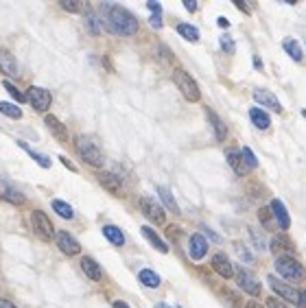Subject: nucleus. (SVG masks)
<instances>
[{"label": "nucleus", "mask_w": 306, "mask_h": 308, "mask_svg": "<svg viewBox=\"0 0 306 308\" xmlns=\"http://www.w3.org/2000/svg\"><path fill=\"white\" fill-rule=\"evenodd\" d=\"M105 11V22L107 29L114 35H121V38H129V35H136L138 31V20L136 16L127 11L121 5H103Z\"/></svg>", "instance_id": "nucleus-1"}, {"label": "nucleus", "mask_w": 306, "mask_h": 308, "mask_svg": "<svg viewBox=\"0 0 306 308\" xmlns=\"http://www.w3.org/2000/svg\"><path fill=\"white\" fill-rule=\"evenodd\" d=\"M75 149H77V153L81 155V160L86 162V164L94 166V168H101V166H103V162H105L103 151H101L97 144L90 140V138L79 136V138L75 140Z\"/></svg>", "instance_id": "nucleus-2"}, {"label": "nucleus", "mask_w": 306, "mask_h": 308, "mask_svg": "<svg viewBox=\"0 0 306 308\" xmlns=\"http://www.w3.org/2000/svg\"><path fill=\"white\" fill-rule=\"evenodd\" d=\"M275 271L289 282H302L304 280V267L302 262H297L289 253H282V256L275 258Z\"/></svg>", "instance_id": "nucleus-3"}, {"label": "nucleus", "mask_w": 306, "mask_h": 308, "mask_svg": "<svg viewBox=\"0 0 306 308\" xmlns=\"http://www.w3.org/2000/svg\"><path fill=\"white\" fill-rule=\"evenodd\" d=\"M173 81H175V86L179 88V92L184 94L186 101L197 103V101L201 99V92H199V86H197V81L184 68H175V70H173Z\"/></svg>", "instance_id": "nucleus-4"}, {"label": "nucleus", "mask_w": 306, "mask_h": 308, "mask_svg": "<svg viewBox=\"0 0 306 308\" xmlns=\"http://www.w3.org/2000/svg\"><path fill=\"white\" fill-rule=\"evenodd\" d=\"M31 225H33V232L35 236L42 238V240H53V236H55V227H53L51 219L46 216L42 210H35V212L31 214Z\"/></svg>", "instance_id": "nucleus-5"}, {"label": "nucleus", "mask_w": 306, "mask_h": 308, "mask_svg": "<svg viewBox=\"0 0 306 308\" xmlns=\"http://www.w3.org/2000/svg\"><path fill=\"white\" fill-rule=\"evenodd\" d=\"M236 282L247 295H251V297H260V282L256 280V275L251 273L249 269L238 267L236 269Z\"/></svg>", "instance_id": "nucleus-6"}, {"label": "nucleus", "mask_w": 306, "mask_h": 308, "mask_svg": "<svg viewBox=\"0 0 306 308\" xmlns=\"http://www.w3.org/2000/svg\"><path fill=\"white\" fill-rule=\"evenodd\" d=\"M267 282H269V286L273 288V293L278 295V297H284V301L297 304V299H299V291H297L295 286L286 284L284 280H280V277H275V275H269V277H267Z\"/></svg>", "instance_id": "nucleus-7"}, {"label": "nucleus", "mask_w": 306, "mask_h": 308, "mask_svg": "<svg viewBox=\"0 0 306 308\" xmlns=\"http://www.w3.org/2000/svg\"><path fill=\"white\" fill-rule=\"evenodd\" d=\"M138 203H140L142 214H145L151 223H155V225H164V223H166V214H164V210H162V205H158V203L153 201V199H149V197H140V199H138Z\"/></svg>", "instance_id": "nucleus-8"}, {"label": "nucleus", "mask_w": 306, "mask_h": 308, "mask_svg": "<svg viewBox=\"0 0 306 308\" xmlns=\"http://www.w3.org/2000/svg\"><path fill=\"white\" fill-rule=\"evenodd\" d=\"M27 101L31 103L33 110L46 112L51 107V103H53V96H51V92L46 88H31L29 90V94H27Z\"/></svg>", "instance_id": "nucleus-9"}, {"label": "nucleus", "mask_w": 306, "mask_h": 308, "mask_svg": "<svg viewBox=\"0 0 306 308\" xmlns=\"http://www.w3.org/2000/svg\"><path fill=\"white\" fill-rule=\"evenodd\" d=\"M55 243L59 247V251L66 253V256H77V253L81 251L79 240H77L75 236H70L68 232H59L57 236H55Z\"/></svg>", "instance_id": "nucleus-10"}, {"label": "nucleus", "mask_w": 306, "mask_h": 308, "mask_svg": "<svg viewBox=\"0 0 306 308\" xmlns=\"http://www.w3.org/2000/svg\"><path fill=\"white\" fill-rule=\"evenodd\" d=\"M188 253H190V258H193V260H201V258L208 253V240H206V236H203L201 232H197V234L190 236V240H188Z\"/></svg>", "instance_id": "nucleus-11"}, {"label": "nucleus", "mask_w": 306, "mask_h": 308, "mask_svg": "<svg viewBox=\"0 0 306 308\" xmlns=\"http://www.w3.org/2000/svg\"><path fill=\"white\" fill-rule=\"evenodd\" d=\"M254 99L258 105H265L269 107V110H273V112H282V105H280V101H278V96H275L273 92H269V90H262V88H256L254 90Z\"/></svg>", "instance_id": "nucleus-12"}, {"label": "nucleus", "mask_w": 306, "mask_h": 308, "mask_svg": "<svg viewBox=\"0 0 306 308\" xmlns=\"http://www.w3.org/2000/svg\"><path fill=\"white\" fill-rule=\"evenodd\" d=\"M0 199H5V201H9L11 205H22L25 203V195H22L20 190L16 188L11 182H0Z\"/></svg>", "instance_id": "nucleus-13"}, {"label": "nucleus", "mask_w": 306, "mask_h": 308, "mask_svg": "<svg viewBox=\"0 0 306 308\" xmlns=\"http://www.w3.org/2000/svg\"><path fill=\"white\" fill-rule=\"evenodd\" d=\"M99 182H101V186H103L105 190H110V192H114V195H118L121 197L123 195V182L118 179V175H114V173H107V171H101L99 173Z\"/></svg>", "instance_id": "nucleus-14"}, {"label": "nucleus", "mask_w": 306, "mask_h": 308, "mask_svg": "<svg viewBox=\"0 0 306 308\" xmlns=\"http://www.w3.org/2000/svg\"><path fill=\"white\" fill-rule=\"evenodd\" d=\"M212 269L217 271L221 277H232L234 275V267H232L230 258H227L225 253H221V251L212 256Z\"/></svg>", "instance_id": "nucleus-15"}, {"label": "nucleus", "mask_w": 306, "mask_h": 308, "mask_svg": "<svg viewBox=\"0 0 306 308\" xmlns=\"http://www.w3.org/2000/svg\"><path fill=\"white\" fill-rule=\"evenodd\" d=\"M0 70H3L7 77H18V75H20L16 57L11 55L7 48H0Z\"/></svg>", "instance_id": "nucleus-16"}, {"label": "nucleus", "mask_w": 306, "mask_h": 308, "mask_svg": "<svg viewBox=\"0 0 306 308\" xmlns=\"http://www.w3.org/2000/svg\"><path fill=\"white\" fill-rule=\"evenodd\" d=\"M269 208H271V212L275 216V221H278V225L282 229H289L291 227V219H289V212H286L284 203L280 201V199H273L271 203H269Z\"/></svg>", "instance_id": "nucleus-17"}, {"label": "nucleus", "mask_w": 306, "mask_h": 308, "mask_svg": "<svg viewBox=\"0 0 306 308\" xmlns=\"http://www.w3.org/2000/svg\"><path fill=\"white\" fill-rule=\"evenodd\" d=\"M225 160H227V164H230V168L236 175H243L247 173V166H245V162H243V155H241V151H236V149H227L225 151Z\"/></svg>", "instance_id": "nucleus-18"}, {"label": "nucleus", "mask_w": 306, "mask_h": 308, "mask_svg": "<svg viewBox=\"0 0 306 308\" xmlns=\"http://www.w3.org/2000/svg\"><path fill=\"white\" fill-rule=\"evenodd\" d=\"M44 123H46V127H49V131L57 138L59 142H68V129H66L64 123H59V118H55V116H51V114H49Z\"/></svg>", "instance_id": "nucleus-19"}, {"label": "nucleus", "mask_w": 306, "mask_h": 308, "mask_svg": "<svg viewBox=\"0 0 306 308\" xmlns=\"http://www.w3.org/2000/svg\"><path fill=\"white\" fill-rule=\"evenodd\" d=\"M81 269H83V273L88 275V280H94V282L103 280V271H101L99 262L92 260V258H88V256L81 258Z\"/></svg>", "instance_id": "nucleus-20"}, {"label": "nucleus", "mask_w": 306, "mask_h": 308, "mask_svg": "<svg viewBox=\"0 0 306 308\" xmlns=\"http://www.w3.org/2000/svg\"><path fill=\"white\" fill-rule=\"evenodd\" d=\"M208 120H210V127H212V131H214V138H217L219 142H223L225 136H227V129H225L223 120H221L214 112H210V110H208Z\"/></svg>", "instance_id": "nucleus-21"}, {"label": "nucleus", "mask_w": 306, "mask_h": 308, "mask_svg": "<svg viewBox=\"0 0 306 308\" xmlns=\"http://www.w3.org/2000/svg\"><path fill=\"white\" fill-rule=\"evenodd\" d=\"M140 232H142V236H145V238H147L149 243H151V245H153V247H155V249H158V251H162V253H166V251H169V245H166L164 240H162V238L158 236V234L153 232L151 227H147V225H145V227L140 229Z\"/></svg>", "instance_id": "nucleus-22"}, {"label": "nucleus", "mask_w": 306, "mask_h": 308, "mask_svg": "<svg viewBox=\"0 0 306 308\" xmlns=\"http://www.w3.org/2000/svg\"><path fill=\"white\" fill-rule=\"evenodd\" d=\"M103 236L110 240L112 245H116V247H123L125 245V234L116 225H103Z\"/></svg>", "instance_id": "nucleus-23"}, {"label": "nucleus", "mask_w": 306, "mask_h": 308, "mask_svg": "<svg viewBox=\"0 0 306 308\" xmlns=\"http://www.w3.org/2000/svg\"><path fill=\"white\" fill-rule=\"evenodd\" d=\"M249 118H251V123H254L258 129H269V125H271L269 114H265L260 107H251V110H249Z\"/></svg>", "instance_id": "nucleus-24"}, {"label": "nucleus", "mask_w": 306, "mask_h": 308, "mask_svg": "<svg viewBox=\"0 0 306 308\" xmlns=\"http://www.w3.org/2000/svg\"><path fill=\"white\" fill-rule=\"evenodd\" d=\"M247 234H249L251 245H254L256 251H267V238H265V234H262L260 229L258 227H247Z\"/></svg>", "instance_id": "nucleus-25"}, {"label": "nucleus", "mask_w": 306, "mask_h": 308, "mask_svg": "<svg viewBox=\"0 0 306 308\" xmlns=\"http://www.w3.org/2000/svg\"><path fill=\"white\" fill-rule=\"evenodd\" d=\"M282 46H284V51H286V55H289L293 62H297V64H302L304 62V55H302V48H299V44L295 40H284L282 42Z\"/></svg>", "instance_id": "nucleus-26"}, {"label": "nucleus", "mask_w": 306, "mask_h": 308, "mask_svg": "<svg viewBox=\"0 0 306 308\" xmlns=\"http://www.w3.org/2000/svg\"><path fill=\"white\" fill-rule=\"evenodd\" d=\"M138 280H140L145 286H149V288H158L160 286V275L155 273V271H151V269H142L140 273H138Z\"/></svg>", "instance_id": "nucleus-27"}, {"label": "nucleus", "mask_w": 306, "mask_h": 308, "mask_svg": "<svg viewBox=\"0 0 306 308\" xmlns=\"http://www.w3.org/2000/svg\"><path fill=\"white\" fill-rule=\"evenodd\" d=\"M273 247L271 249L273 251H289V256L293 251H295V247H293V243H291V238H286L284 234H278V236H273V243H271Z\"/></svg>", "instance_id": "nucleus-28"}, {"label": "nucleus", "mask_w": 306, "mask_h": 308, "mask_svg": "<svg viewBox=\"0 0 306 308\" xmlns=\"http://www.w3.org/2000/svg\"><path fill=\"white\" fill-rule=\"evenodd\" d=\"M158 195H160V199H162V203L166 205V210H171L173 214H179V205L175 203V199H173V195L169 192V188L160 186V188H158Z\"/></svg>", "instance_id": "nucleus-29"}, {"label": "nucleus", "mask_w": 306, "mask_h": 308, "mask_svg": "<svg viewBox=\"0 0 306 308\" xmlns=\"http://www.w3.org/2000/svg\"><path fill=\"white\" fill-rule=\"evenodd\" d=\"M177 33L182 35L186 42H199V31H197L193 24H186V22L177 24Z\"/></svg>", "instance_id": "nucleus-30"}, {"label": "nucleus", "mask_w": 306, "mask_h": 308, "mask_svg": "<svg viewBox=\"0 0 306 308\" xmlns=\"http://www.w3.org/2000/svg\"><path fill=\"white\" fill-rule=\"evenodd\" d=\"M53 210H55V212L62 216V219H73V216H75L73 205L62 201V199H53Z\"/></svg>", "instance_id": "nucleus-31"}, {"label": "nucleus", "mask_w": 306, "mask_h": 308, "mask_svg": "<svg viewBox=\"0 0 306 308\" xmlns=\"http://www.w3.org/2000/svg\"><path fill=\"white\" fill-rule=\"evenodd\" d=\"M0 114H5V116L9 118H22V110L14 103H7V101H0Z\"/></svg>", "instance_id": "nucleus-32"}, {"label": "nucleus", "mask_w": 306, "mask_h": 308, "mask_svg": "<svg viewBox=\"0 0 306 308\" xmlns=\"http://www.w3.org/2000/svg\"><path fill=\"white\" fill-rule=\"evenodd\" d=\"M20 147H22V149H25V151H27V153H29V155H31V158H33L35 162H38V164H40L42 168H49V166H51V160H49V158H46V155H44V153H38V151H33V149H29V144H25V142H20Z\"/></svg>", "instance_id": "nucleus-33"}, {"label": "nucleus", "mask_w": 306, "mask_h": 308, "mask_svg": "<svg viewBox=\"0 0 306 308\" xmlns=\"http://www.w3.org/2000/svg\"><path fill=\"white\" fill-rule=\"evenodd\" d=\"M271 219H273V212L269 205H262V208H258V221L262 223L265 227H271Z\"/></svg>", "instance_id": "nucleus-34"}, {"label": "nucleus", "mask_w": 306, "mask_h": 308, "mask_svg": "<svg viewBox=\"0 0 306 308\" xmlns=\"http://www.w3.org/2000/svg\"><path fill=\"white\" fill-rule=\"evenodd\" d=\"M241 155H243V162H245V166H247V168H256L258 166V160H256L254 151H251L249 147H243L241 149Z\"/></svg>", "instance_id": "nucleus-35"}, {"label": "nucleus", "mask_w": 306, "mask_h": 308, "mask_svg": "<svg viewBox=\"0 0 306 308\" xmlns=\"http://www.w3.org/2000/svg\"><path fill=\"white\" fill-rule=\"evenodd\" d=\"M5 90H7V92H9L11 96H14V99H16L18 103H25V101H27V94H22L20 90H18L11 81H5Z\"/></svg>", "instance_id": "nucleus-36"}, {"label": "nucleus", "mask_w": 306, "mask_h": 308, "mask_svg": "<svg viewBox=\"0 0 306 308\" xmlns=\"http://www.w3.org/2000/svg\"><path fill=\"white\" fill-rule=\"evenodd\" d=\"M88 27H90V31H92V35H99L101 33V29H99V22H97V16L94 14H88Z\"/></svg>", "instance_id": "nucleus-37"}, {"label": "nucleus", "mask_w": 306, "mask_h": 308, "mask_svg": "<svg viewBox=\"0 0 306 308\" xmlns=\"http://www.w3.org/2000/svg\"><path fill=\"white\" fill-rule=\"evenodd\" d=\"M221 48H223L225 53H230V55L234 53V48L236 46H234V42L230 40V35H221Z\"/></svg>", "instance_id": "nucleus-38"}, {"label": "nucleus", "mask_w": 306, "mask_h": 308, "mask_svg": "<svg viewBox=\"0 0 306 308\" xmlns=\"http://www.w3.org/2000/svg\"><path fill=\"white\" fill-rule=\"evenodd\" d=\"M234 249H236V251H238V256H241V258H243V260H245V262H251V256H249V253H247V251H245V247H243V243H234Z\"/></svg>", "instance_id": "nucleus-39"}, {"label": "nucleus", "mask_w": 306, "mask_h": 308, "mask_svg": "<svg viewBox=\"0 0 306 308\" xmlns=\"http://www.w3.org/2000/svg\"><path fill=\"white\" fill-rule=\"evenodd\" d=\"M62 9H66V11H73V14H77V11L81 9V5H79V3H70V0H62Z\"/></svg>", "instance_id": "nucleus-40"}, {"label": "nucleus", "mask_w": 306, "mask_h": 308, "mask_svg": "<svg viewBox=\"0 0 306 308\" xmlns=\"http://www.w3.org/2000/svg\"><path fill=\"white\" fill-rule=\"evenodd\" d=\"M267 306L269 308H289V306H286V301H280V299H275V297H269L267 299Z\"/></svg>", "instance_id": "nucleus-41"}, {"label": "nucleus", "mask_w": 306, "mask_h": 308, "mask_svg": "<svg viewBox=\"0 0 306 308\" xmlns=\"http://www.w3.org/2000/svg\"><path fill=\"white\" fill-rule=\"evenodd\" d=\"M149 22H151L153 29H162V18H160V14H153L151 18H149Z\"/></svg>", "instance_id": "nucleus-42"}, {"label": "nucleus", "mask_w": 306, "mask_h": 308, "mask_svg": "<svg viewBox=\"0 0 306 308\" xmlns=\"http://www.w3.org/2000/svg\"><path fill=\"white\" fill-rule=\"evenodd\" d=\"M147 7H149V9H151V11H153V14H160V11H162V7H160V3H153V0H151V3H147Z\"/></svg>", "instance_id": "nucleus-43"}, {"label": "nucleus", "mask_w": 306, "mask_h": 308, "mask_svg": "<svg viewBox=\"0 0 306 308\" xmlns=\"http://www.w3.org/2000/svg\"><path fill=\"white\" fill-rule=\"evenodd\" d=\"M184 7L193 14V11H197V3H190V0H184Z\"/></svg>", "instance_id": "nucleus-44"}, {"label": "nucleus", "mask_w": 306, "mask_h": 308, "mask_svg": "<svg viewBox=\"0 0 306 308\" xmlns=\"http://www.w3.org/2000/svg\"><path fill=\"white\" fill-rule=\"evenodd\" d=\"M59 160H62V164H64L66 168H70V171H77V168H75V164H73V162H68V158H64V155H62V158H59Z\"/></svg>", "instance_id": "nucleus-45"}, {"label": "nucleus", "mask_w": 306, "mask_h": 308, "mask_svg": "<svg viewBox=\"0 0 306 308\" xmlns=\"http://www.w3.org/2000/svg\"><path fill=\"white\" fill-rule=\"evenodd\" d=\"M201 232H203V234H208V236L212 238V240H219V236H217V234H214V232H210V229H208L206 225H201Z\"/></svg>", "instance_id": "nucleus-46"}, {"label": "nucleus", "mask_w": 306, "mask_h": 308, "mask_svg": "<svg viewBox=\"0 0 306 308\" xmlns=\"http://www.w3.org/2000/svg\"><path fill=\"white\" fill-rule=\"evenodd\" d=\"M297 306L299 308H306V291L299 293V299H297Z\"/></svg>", "instance_id": "nucleus-47"}, {"label": "nucleus", "mask_w": 306, "mask_h": 308, "mask_svg": "<svg viewBox=\"0 0 306 308\" xmlns=\"http://www.w3.org/2000/svg\"><path fill=\"white\" fill-rule=\"evenodd\" d=\"M0 308H18V306H14L9 299H5V297H0Z\"/></svg>", "instance_id": "nucleus-48"}, {"label": "nucleus", "mask_w": 306, "mask_h": 308, "mask_svg": "<svg viewBox=\"0 0 306 308\" xmlns=\"http://www.w3.org/2000/svg\"><path fill=\"white\" fill-rule=\"evenodd\" d=\"M245 308H262V306H260V304H258V301H256V299H249V301H247V304H245Z\"/></svg>", "instance_id": "nucleus-49"}, {"label": "nucleus", "mask_w": 306, "mask_h": 308, "mask_svg": "<svg viewBox=\"0 0 306 308\" xmlns=\"http://www.w3.org/2000/svg\"><path fill=\"white\" fill-rule=\"evenodd\" d=\"M114 308H129V304H125V301H114Z\"/></svg>", "instance_id": "nucleus-50"}, {"label": "nucleus", "mask_w": 306, "mask_h": 308, "mask_svg": "<svg viewBox=\"0 0 306 308\" xmlns=\"http://www.w3.org/2000/svg\"><path fill=\"white\" fill-rule=\"evenodd\" d=\"M219 27H223V29H225V27H230V22H227L225 18H219Z\"/></svg>", "instance_id": "nucleus-51"}, {"label": "nucleus", "mask_w": 306, "mask_h": 308, "mask_svg": "<svg viewBox=\"0 0 306 308\" xmlns=\"http://www.w3.org/2000/svg\"><path fill=\"white\" fill-rule=\"evenodd\" d=\"M236 7L241 9V11H245V14H247V11H249V9H247V7H245V5H243V3H236Z\"/></svg>", "instance_id": "nucleus-52"}, {"label": "nucleus", "mask_w": 306, "mask_h": 308, "mask_svg": "<svg viewBox=\"0 0 306 308\" xmlns=\"http://www.w3.org/2000/svg\"><path fill=\"white\" fill-rule=\"evenodd\" d=\"M155 308H171V306H166V304H158V306H155Z\"/></svg>", "instance_id": "nucleus-53"}]
</instances>
